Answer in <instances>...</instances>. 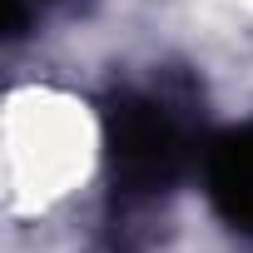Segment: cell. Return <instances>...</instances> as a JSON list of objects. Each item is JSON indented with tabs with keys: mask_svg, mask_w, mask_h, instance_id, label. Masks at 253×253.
<instances>
[{
	"mask_svg": "<svg viewBox=\"0 0 253 253\" xmlns=\"http://www.w3.org/2000/svg\"><path fill=\"white\" fill-rule=\"evenodd\" d=\"M104 169V119L65 80H15L0 109V184L10 223H50Z\"/></svg>",
	"mask_w": 253,
	"mask_h": 253,
	"instance_id": "1",
	"label": "cell"
}]
</instances>
